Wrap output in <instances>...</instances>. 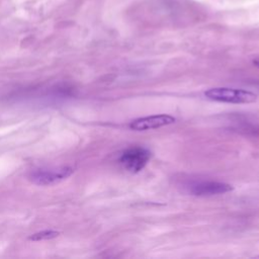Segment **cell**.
I'll return each mask as SVG.
<instances>
[{
  "instance_id": "obj_7",
  "label": "cell",
  "mask_w": 259,
  "mask_h": 259,
  "mask_svg": "<svg viewBox=\"0 0 259 259\" xmlns=\"http://www.w3.org/2000/svg\"><path fill=\"white\" fill-rule=\"evenodd\" d=\"M254 65H256L257 67H259V59H256V60H254Z\"/></svg>"
},
{
  "instance_id": "obj_5",
  "label": "cell",
  "mask_w": 259,
  "mask_h": 259,
  "mask_svg": "<svg viewBox=\"0 0 259 259\" xmlns=\"http://www.w3.org/2000/svg\"><path fill=\"white\" fill-rule=\"evenodd\" d=\"M233 190L232 185L217 181H200L190 185V193L197 196L222 194Z\"/></svg>"
},
{
  "instance_id": "obj_6",
  "label": "cell",
  "mask_w": 259,
  "mask_h": 259,
  "mask_svg": "<svg viewBox=\"0 0 259 259\" xmlns=\"http://www.w3.org/2000/svg\"><path fill=\"white\" fill-rule=\"evenodd\" d=\"M59 232L54 231V230H44L37 233L32 234L31 236H29V240L31 241H44V240H50L53 238H56L59 236Z\"/></svg>"
},
{
  "instance_id": "obj_1",
  "label": "cell",
  "mask_w": 259,
  "mask_h": 259,
  "mask_svg": "<svg viewBox=\"0 0 259 259\" xmlns=\"http://www.w3.org/2000/svg\"><path fill=\"white\" fill-rule=\"evenodd\" d=\"M204 95L206 98L213 101L225 102V103H235V104L252 103L257 99V95L249 90L229 88V87L211 88L205 91Z\"/></svg>"
},
{
  "instance_id": "obj_2",
  "label": "cell",
  "mask_w": 259,
  "mask_h": 259,
  "mask_svg": "<svg viewBox=\"0 0 259 259\" xmlns=\"http://www.w3.org/2000/svg\"><path fill=\"white\" fill-rule=\"evenodd\" d=\"M74 169L70 166H51L32 170L28 174V179L36 185H53L67 179L72 175Z\"/></svg>"
},
{
  "instance_id": "obj_4",
  "label": "cell",
  "mask_w": 259,
  "mask_h": 259,
  "mask_svg": "<svg viewBox=\"0 0 259 259\" xmlns=\"http://www.w3.org/2000/svg\"><path fill=\"white\" fill-rule=\"evenodd\" d=\"M175 117L169 114H155L145 117H140L130 123V127L134 131H146L158 128L164 125L175 122Z\"/></svg>"
},
{
  "instance_id": "obj_3",
  "label": "cell",
  "mask_w": 259,
  "mask_h": 259,
  "mask_svg": "<svg viewBox=\"0 0 259 259\" xmlns=\"http://www.w3.org/2000/svg\"><path fill=\"white\" fill-rule=\"evenodd\" d=\"M149 159L150 152L147 149L142 147H133L121 154L119 162L127 171L137 173L147 165Z\"/></svg>"
}]
</instances>
